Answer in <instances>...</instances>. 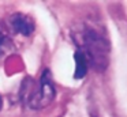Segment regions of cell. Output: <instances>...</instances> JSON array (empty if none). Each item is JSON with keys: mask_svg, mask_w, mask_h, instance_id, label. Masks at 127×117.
Segmentation results:
<instances>
[{"mask_svg": "<svg viewBox=\"0 0 127 117\" xmlns=\"http://www.w3.org/2000/svg\"><path fill=\"white\" fill-rule=\"evenodd\" d=\"M81 50L83 52L89 65L94 71L107 70L109 64V52L111 45L105 34L94 27H86L82 33V46Z\"/></svg>", "mask_w": 127, "mask_h": 117, "instance_id": "6da1fadb", "label": "cell"}, {"mask_svg": "<svg viewBox=\"0 0 127 117\" xmlns=\"http://www.w3.org/2000/svg\"><path fill=\"white\" fill-rule=\"evenodd\" d=\"M55 87H53L52 79H51V72L48 70L44 71L41 79H40V84L36 90L33 91V94L30 95V98L28 99L29 106L32 109H42L45 106H48L55 98Z\"/></svg>", "mask_w": 127, "mask_h": 117, "instance_id": "7a4b0ae2", "label": "cell"}, {"mask_svg": "<svg viewBox=\"0 0 127 117\" xmlns=\"http://www.w3.org/2000/svg\"><path fill=\"white\" fill-rule=\"evenodd\" d=\"M10 24L15 33H19L22 35H30L34 30V22L32 18L23 14H14L10 18Z\"/></svg>", "mask_w": 127, "mask_h": 117, "instance_id": "3957f363", "label": "cell"}, {"mask_svg": "<svg viewBox=\"0 0 127 117\" xmlns=\"http://www.w3.org/2000/svg\"><path fill=\"white\" fill-rule=\"evenodd\" d=\"M74 60H75V72H74V78L75 79H82L83 76L88 73V68H89V63L86 60L85 54L81 49H78L74 53Z\"/></svg>", "mask_w": 127, "mask_h": 117, "instance_id": "277c9868", "label": "cell"}, {"mask_svg": "<svg viewBox=\"0 0 127 117\" xmlns=\"http://www.w3.org/2000/svg\"><path fill=\"white\" fill-rule=\"evenodd\" d=\"M4 42H6V35L3 34V31H1V30H0V49L3 48Z\"/></svg>", "mask_w": 127, "mask_h": 117, "instance_id": "5b68a950", "label": "cell"}, {"mask_svg": "<svg viewBox=\"0 0 127 117\" xmlns=\"http://www.w3.org/2000/svg\"><path fill=\"white\" fill-rule=\"evenodd\" d=\"M0 108H1V98H0Z\"/></svg>", "mask_w": 127, "mask_h": 117, "instance_id": "8992f818", "label": "cell"}]
</instances>
